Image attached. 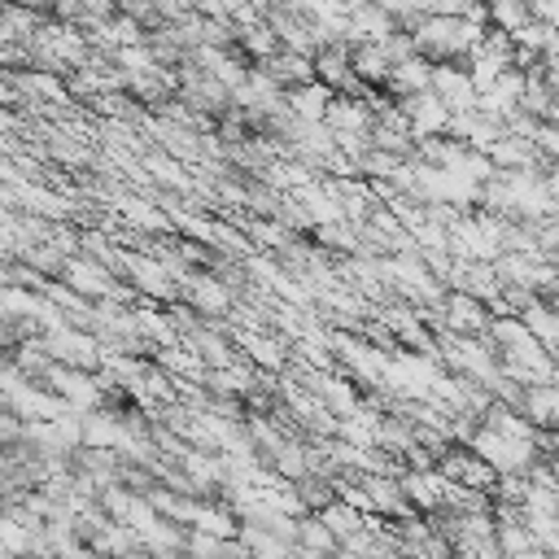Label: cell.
I'll return each mask as SVG.
<instances>
[{"label":"cell","mask_w":559,"mask_h":559,"mask_svg":"<svg viewBox=\"0 0 559 559\" xmlns=\"http://www.w3.org/2000/svg\"><path fill=\"white\" fill-rule=\"evenodd\" d=\"M520 415H524L533 428H559V380H555V384H528Z\"/></svg>","instance_id":"cell-15"},{"label":"cell","mask_w":559,"mask_h":559,"mask_svg":"<svg viewBox=\"0 0 559 559\" xmlns=\"http://www.w3.org/2000/svg\"><path fill=\"white\" fill-rule=\"evenodd\" d=\"M179 288L188 293V301L197 306V314H223V310L231 306L227 284H223V280H214V275H183V280H179Z\"/></svg>","instance_id":"cell-14"},{"label":"cell","mask_w":559,"mask_h":559,"mask_svg":"<svg viewBox=\"0 0 559 559\" xmlns=\"http://www.w3.org/2000/svg\"><path fill=\"white\" fill-rule=\"evenodd\" d=\"M528 9H533L537 22H546L550 31H559V0H528Z\"/></svg>","instance_id":"cell-22"},{"label":"cell","mask_w":559,"mask_h":559,"mask_svg":"<svg viewBox=\"0 0 559 559\" xmlns=\"http://www.w3.org/2000/svg\"><path fill=\"white\" fill-rule=\"evenodd\" d=\"M485 31H489V26H476V22H467V17L424 13L406 35L415 39V52H419V57H428L432 66H441V61L467 66V57L476 52V44H480V35H485Z\"/></svg>","instance_id":"cell-1"},{"label":"cell","mask_w":559,"mask_h":559,"mask_svg":"<svg viewBox=\"0 0 559 559\" xmlns=\"http://www.w3.org/2000/svg\"><path fill=\"white\" fill-rule=\"evenodd\" d=\"M314 389H319L323 406H328L336 419H345V415L362 411V402H358V389H354V380H345V376H332V371H323V376L314 380Z\"/></svg>","instance_id":"cell-17"},{"label":"cell","mask_w":559,"mask_h":559,"mask_svg":"<svg viewBox=\"0 0 559 559\" xmlns=\"http://www.w3.org/2000/svg\"><path fill=\"white\" fill-rule=\"evenodd\" d=\"M528 140L537 144V153L546 157V166L559 162V122H533V135Z\"/></svg>","instance_id":"cell-21"},{"label":"cell","mask_w":559,"mask_h":559,"mask_svg":"<svg viewBox=\"0 0 559 559\" xmlns=\"http://www.w3.org/2000/svg\"><path fill=\"white\" fill-rule=\"evenodd\" d=\"M61 275H66V284H70V293H79V297H114V275H109V266H100V262H92V258H74V262H66L61 266Z\"/></svg>","instance_id":"cell-9"},{"label":"cell","mask_w":559,"mask_h":559,"mask_svg":"<svg viewBox=\"0 0 559 559\" xmlns=\"http://www.w3.org/2000/svg\"><path fill=\"white\" fill-rule=\"evenodd\" d=\"M537 459H559V428H537Z\"/></svg>","instance_id":"cell-23"},{"label":"cell","mask_w":559,"mask_h":559,"mask_svg":"<svg viewBox=\"0 0 559 559\" xmlns=\"http://www.w3.org/2000/svg\"><path fill=\"white\" fill-rule=\"evenodd\" d=\"M397 109H402V118L411 122V135H415V140H428V135H445V131H450V109H445L432 92L402 96Z\"/></svg>","instance_id":"cell-7"},{"label":"cell","mask_w":559,"mask_h":559,"mask_svg":"<svg viewBox=\"0 0 559 559\" xmlns=\"http://www.w3.org/2000/svg\"><path fill=\"white\" fill-rule=\"evenodd\" d=\"M428 92L450 109V118L476 109V87H472V79H467V66H454V61L432 66V87H428Z\"/></svg>","instance_id":"cell-5"},{"label":"cell","mask_w":559,"mask_h":559,"mask_svg":"<svg viewBox=\"0 0 559 559\" xmlns=\"http://www.w3.org/2000/svg\"><path fill=\"white\" fill-rule=\"evenodd\" d=\"M284 96H288V114H293L297 122H323V118H328V105L336 100V92L323 87L319 79H314V83H301V87H293V92H284Z\"/></svg>","instance_id":"cell-13"},{"label":"cell","mask_w":559,"mask_h":559,"mask_svg":"<svg viewBox=\"0 0 559 559\" xmlns=\"http://www.w3.org/2000/svg\"><path fill=\"white\" fill-rule=\"evenodd\" d=\"M489 162H493V170H546V157L537 153V144L528 135H511V131L489 148Z\"/></svg>","instance_id":"cell-10"},{"label":"cell","mask_w":559,"mask_h":559,"mask_svg":"<svg viewBox=\"0 0 559 559\" xmlns=\"http://www.w3.org/2000/svg\"><path fill=\"white\" fill-rule=\"evenodd\" d=\"M314 515L328 524V533H332L341 546H345V542H354V537L367 528V520H371V515L354 511V507H349V502H341V498H336V502H328V507H323V511H314Z\"/></svg>","instance_id":"cell-18"},{"label":"cell","mask_w":559,"mask_h":559,"mask_svg":"<svg viewBox=\"0 0 559 559\" xmlns=\"http://www.w3.org/2000/svg\"><path fill=\"white\" fill-rule=\"evenodd\" d=\"M441 310H445L441 328L454 332V336H485L489 323H493V310H489L485 301H476V297H467V293H454V288L445 293Z\"/></svg>","instance_id":"cell-6"},{"label":"cell","mask_w":559,"mask_h":559,"mask_svg":"<svg viewBox=\"0 0 559 559\" xmlns=\"http://www.w3.org/2000/svg\"><path fill=\"white\" fill-rule=\"evenodd\" d=\"M122 266H127V275L135 280V288H140L144 297H153V301H170V297L179 293L175 271H170L166 262H157V258H122Z\"/></svg>","instance_id":"cell-8"},{"label":"cell","mask_w":559,"mask_h":559,"mask_svg":"<svg viewBox=\"0 0 559 559\" xmlns=\"http://www.w3.org/2000/svg\"><path fill=\"white\" fill-rule=\"evenodd\" d=\"M507 70H515V39H511L507 31H498V26H489V31L480 35L476 52L467 57V79H472L476 96L489 92Z\"/></svg>","instance_id":"cell-2"},{"label":"cell","mask_w":559,"mask_h":559,"mask_svg":"<svg viewBox=\"0 0 559 559\" xmlns=\"http://www.w3.org/2000/svg\"><path fill=\"white\" fill-rule=\"evenodd\" d=\"M432 87V61L428 57H406V61H397L393 66V74H389V92L393 96H419V92H428Z\"/></svg>","instance_id":"cell-16"},{"label":"cell","mask_w":559,"mask_h":559,"mask_svg":"<svg viewBox=\"0 0 559 559\" xmlns=\"http://www.w3.org/2000/svg\"><path fill=\"white\" fill-rule=\"evenodd\" d=\"M358 236H362V231H358L349 218H336V223L314 227V240H319L323 249H349V253H354V249H358Z\"/></svg>","instance_id":"cell-20"},{"label":"cell","mask_w":559,"mask_h":559,"mask_svg":"<svg viewBox=\"0 0 559 559\" xmlns=\"http://www.w3.org/2000/svg\"><path fill=\"white\" fill-rule=\"evenodd\" d=\"M437 472L441 476H450L454 485H467V489H480V493H489L493 498V489H498V472L472 450V445H450L441 459H437Z\"/></svg>","instance_id":"cell-3"},{"label":"cell","mask_w":559,"mask_h":559,"mask_svg":"<svg viewBox=\"0 0 559 559\" xmlns=\"http://www.w3.org/2000/svg\"><path fill=\"white\" fill-rule=\"evenodd\" d=\"M236 341H240L245 358H253V362H258V367H266V371H280V367L288 362V349H284V341H275V336H262V332H240Z\"/></svg>","instance_id":"cell-19"},{"label":"cell","mask_w":559,"mask_h":559,"mask_svg":"<svg viewBox=\"0 0 559 559\" xmlns=\"http://www.w3.org/2000/svg\"><path fill=\"white\" fill-rule=\"evenodd\" d=\"M555 48H559V44H555Z\"/></svg>","instance_id":"cell-24"},{"label":"cell","mask_w":559,"mask_h":559,"mask_svg":"<svg viewBox=\"0 0 559 559\" xmlns=\"http://www.w3.org/2000/svg\"><path fill=\"white\" fill-rule=\"evenodd\" d=\"M349 66H354V79H358L362 87H389L393 61H389L384 44H354V48H349Z\"/></svg>","instance_id":"cell-11"},{"label":"cell","mask_w":559,"mask_h":559,"mask_svg":"<svg viewBox=\"0 0 559 559\" xmlns=\"http://www.w3.org/2000/svg\"><path fill=\"white\" fill-rule=\"evenodd\" d=\"M397 485H402L406 502L415 507V515H437V511H445V502H450V485H454V480L441 476L437 467H415V472H402Z\"/></svg>","instance_id":"cell-4"},{"label":"cell","mask_w":559,"mask_h":559,"mask_svg":"<svg viewBox=\"0 0 559 559\" xmlns=\"http://www.w3.org/2000/svg\"><path fill=\"white\" fill-rule=\"evenodd\" d=\"M262 70L275 79L280 92H293L301 83H314V57H301V52H288V48H280L271 61H262Z\"/></svg>","instance_id":"cell-12"}]
</instances>
